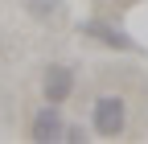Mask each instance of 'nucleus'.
Segmentation results:
<instances>
[{"mask_svg": "<svg viewBox=\"0 0 148 144\" xmlns=\"http://www.w3.org/2000/svg\"><path fill=\"white\" fill-rule=\"evenodd\" d=\"M41 95H45V103H66L70 95H74V70L70 66H62V62H53L45 74H41Z\"/></svg>", "mask_w": 148, "mask_h": 144, "instance_id": "3", "label": "nucleus"}, {"mask_svg": "<svg viewBox=\"0 0 148 144\" xmlns=\"http://www.w3.org/2000/svg\"><path fill=\"white\" fill-rule=\"evenodd\" d=\"M62 132H66V119H62V111H58V103H45L41 111L33 115V123H29V140H37V144L62 140Z\"/></svg>", "mask_w": 148, "mask_h": 144, "instance_id": "2", "label": "nucleus"}, {"mask_svg": "<svg viewBox=\"0 0 148 144\" xmlns=\"http://www.w3.org/2000/svg\"><path fill=\"white\" fill-rule=\"evenodd\" d=\"M62 140H66V144H82V140H86V132H82V123H66V132H62Z\"/></svg>", "mask_w": 148, "mask_h": 144, "instance_id": "6", "label": "nucleus"}, {"mask_svg": "<svg viewBox=\"0 0 148 144\" xmlns=\"http://www.w3.org/2000/svg\"><path fill=\"white\" fill-rule=\"evenodd\" d=\"M21 4H25V12L33 16V21H49V16H58L62 0H21Z\"/></svg>", "mask_w": 148, "mask_h": 144, "instance_id": "5", "label": "nucleus"}, {"mask_svg": "<svg viewBox=\"0 0 148 144\" xmlns=\"http://www.w3.org/2000/svg\"><path fill=\"white\" fill-rule=\"evenodd\" d=\"M90 128H95L103 140L123 136V128H127V103L119 95H99L95 107H90Z\"/></svg>", "mask_w": 148, "mask_h": 144, "instance_id": "1", "label": "nucleus"}, {"mask_svg": "<svg viewBox=\"0 0 148 144\" xmlns=\"http://www.w3.org/2000/svg\"><path fill=\"white\" fill-rule=\"evenodd\" d=\"M86 37H95V41H103V45H111V49H132V37H127L123 29H111L107 21H82L78 25Z\"/></svg>", "mask_w": 148, "mask_h": 144, "instance_id": "4", "label": "nucleus"}]
</instances>
